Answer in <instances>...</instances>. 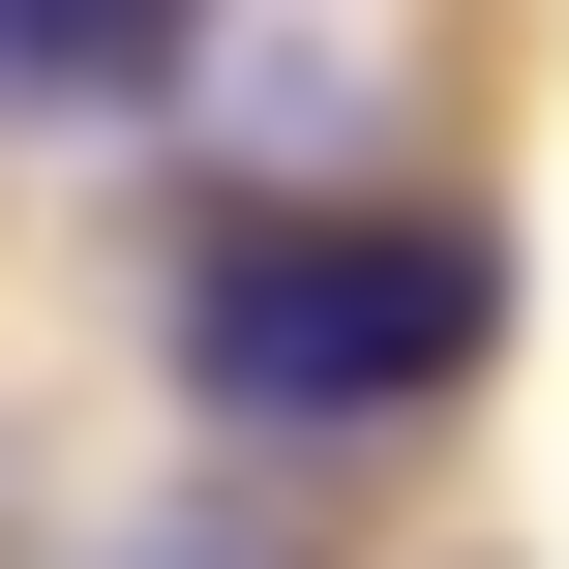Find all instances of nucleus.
I'll use <instances>...</instances> for the list:
<instances>
[{"label":"nucleus","mask_w":569,"mask_h":569,"mask_svg":"<svg viewBox=\"0 0 569 569\" xmlns=\"http://www.w3.org/2000/svg\"><path fill=\"white\" fill-rule=\"evenodd\" d=\"M510 360V240L480 210H210L180 240V390L210 420H420Z\"/></svg>","instance_id":"nucleus-1"},{"label":"nucleus","mask_w":569,"mask_h":569,"mask_svg":"<svg viewBox=\"0 0 569 569\" xmlns=\"http://www.w3.org/2000/svg\"><path fill=\"white\" fill-rule=\"evenodd\" d=\"M150 60H180V0H0V120H90Z\"/></svg>","instance_id":"nucleus-2"}]
</instances>
